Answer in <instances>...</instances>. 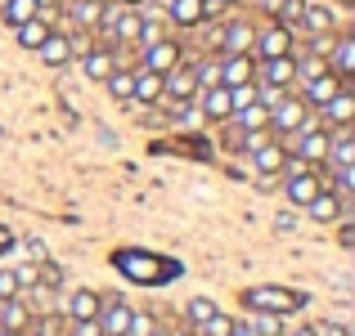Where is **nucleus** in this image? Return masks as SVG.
Wrapping results in <instances>:
<instances>
[{
  "mask_svg": "<svg viewBox=\"0 0 355 336\" xmlns=\"http://www.w3.org/2000/svg\"><path fill=\"white\" fill-rule=\"evenodd\" d=\"M72 336H104V332H99V319H86V323H72Z\"/></svg>",
  "mask_w": 355,
  "mask_h": 336,
  "instance_id": "38",
  "label": "nucleus"
},
{
  "mask_svg": "<svg viewBox=\"0 0 355 336\" xmlns=\"http://www.w3.org/2000/svg\"><path fill=\"white\" fill-rule=\"evenodd\" d=\"M171 336H198V332H171Z\"/></svg>",
  "mask_w": 355,
  "mask_h": 336,
  "instance_id": "48",
  "label": "nucleus"
},
{
  "mask_svg": "<svg viewBox=\"0 0 355 336\" xmlns=\"http://www.w3.org/2000/svg\"><path fill=\"white\" fill-rule=\"evenodd\" d=\"M184 314H189V323L198 328V323H207L211 314H216V301H207V296H193V301L184 305Z\"/></svg>",
  "mask_w": 355,
  "mask_h": 336,
  "instance_id": "32",
  "label": "nucleus"
},
{
  "mask_svg": "<svg viewBox=\"0 0 355 336\" xmlns=\"http://www.w3.org/2000/svg\"><path fill=\"white\" fill-rule=\"evenodd\" d=\"M211 5H220V9H230V5H239V0H211Z\"/></svg>",
  "mask_w": 355,
  "mask_h": 336,
  "instance_id": "44",
  "label": "nucleus"
},
{
  "mask_svg": "<svg viewBox=\"0 0 355 336\" xmlns=\"http://www.w3.org/2000/svg\"><path fill=\"white\" fill-rule=\"evenodd\" d=\"M32 336H63V328H68V319L63 314H32Z\"/></svg>",
  "mask_w": 355,
  "mask_h": 336,
  "instance_id": "30",
  "label": "nucleus"
},
{
  "mask_svg": "<svg viewBox=\"0 0 355 336\" xmlns=\"http://www.w3.org/2000/svg\"><path fill=\"white\" fill-rule=\"evenodd\" d=\"M14 274H18V287H36V265H23Z\"/></svg>",
  "mask_w": 355,
  "mask_h": 336,
  "instance_id": "40",
  "label": "nucleus"
},
{
  "mask_svg": "<svg viewBox=\"0 0 355 336\" xmlns=\"http://www.w3.org/2000/svg\"><path fill=\"white\" fill-rule=\"evenodd\" d=\"M279 5H284V0H261V9H266L270 18H279Z\"/></svg>",
  "mask_w": 355,
  "mask_h": 336,
  "instance_id": "42",
  "label": "nucleus"
},
{
  "mask_svg": "<svg viewBox=\"0 0 355 336\" xmlns=\"http://www.w3.org/2000/svg\"><path fill=\"white\" fill-rule=\"evenodd\" d=\"M198 95V77H193V63H175L162 77V99H193Z\"/></svg>",
  "mask_w": 355,
  "mask_h": 336,
  "instance_id": "8",
  "label": "nucleus"
},
{
  "mask_svg": "<svg viewBox=\"0 0 355 336\" xmlns=\"http://www.w3.org/2000/svg\"><path fill=\"white\" fill-rule=\"evenodd\" d=\"M306 86V95H302V104L306 108H324L333 95L342 90V77H333V72H320V77H311V81H302Z\"/></svg>",
  "mask_w": 355,
  "mask_h": 336,
  "instance_id": "14",
  "label": "nucleus"
},
{
  "mask_svg": "<svg viewBox=\"0 0 355 336\" xmlns=\"http://www.w3.org/2000/svg\"><path fill=\"white\" fill-rule=\"evenodd\" d=\"M166 23L198 27V23H207V9H202V0H166Z\"/></svg>",
  "mask_w": 355,
  "mask_h": 336,
  "instance_id": "15",
  "label": "nucleus"
},
{
  "mask_svg": "<svg viewBox=\"0 0 355 336\" xmlns=\"http://www.w3.org/2000/svg\"><path fill=\"white\" fill-rule=\"evenodd\" d=\"M279 54H293V27L288 23L266 27V32H257V41H252V59H279Z\"/></svg>",
  "mask_w": 355,
  "mask_h": 336,
  "instance_id": "5",
  "label": "nucleus"
},
{
  "mask_svg": "<svg viewBox=\"0 0 355 336\" xmlns=\"http://www.w3.org/2000/svg\"><path fill=\"white\" fill-rule=\"evenodd\" d=\"M9 247H14V233H9L5 224H0V251H9Z\"/></svg>",
  "mask_w": 355,
  "mask_h": 336,
  "instance_id": "41",
  "label": "nucleus"
},
{
  "mask_svg": "<svg viewBox=\"0 0 355 336\" xmlns=\"http://www.w3.org/2000/svg\"><path fill=\"white\" fill-rule=\"evenodd\" d=\"M9 296H23V287H18L14 269H0V301H9Z\"/></svg>",
  "mask_w": 355,
  "mask_h": 336,
  "instance_id": "37",
  "label": "nucleus"
},
{
  "mask_svg": "<svg viewBox=\"0 0 355 336\" xmlns=\"http://www.w3.org/2000/svg\"><path fill=\"white\" fill-rule=\"evenodd\" d=\"M104 86H108V95H113V99H126V104H130V90H135V68H113L104 77Z\"/></svg>",
  "mask_w": 355,
  "mask_h": 336,
  "instance_id": "26",
  "label": "nucleus"
},
{
  "mask_svg": "<svg viewBox=\"0 0 355 336\" xmlns=\"http://www.w3.org/2000/svg\"><path fill=\"white\" fill-rule=\"evenodd\" d=\"M130 314H135V310H130L121 296H108V301L99 305V314H95V319H99V332H104V336H126Z\"/></svg>",
  "mask_w": 355,
  "mask_h": 336,
  "instance_id": "7",
  "label": "nucleus"
},
{
  "mask_svg": "<svg viewBox=\"0 0 355 336\" xmlns=\"http://www.w3.org/2000/svg\"><path fill=\"white\" fill-rule=\"evenodd\" d=\"M302 27H306L311 36L333 32V9H329V5H311V0H306V9H302Z\"/></svg>",
  "mask_w": 355,
  "mask_h": 336,
  "instance_id": "24",
  "label": "nucleus"
},
{
  "mask_svg": "<svg viewBox=\"0 0 355 336\" xmlns=\"http://www.w3.org/2000/svg\"><path fill=\"white\" fill-rule=\"evenodd\" d=\"M329 72H333V77H342V81L355 72V36H338V41H333V50H329Z\"/></svg>",
  "mask_w": 355,
  "mask_h": 336,
  "instance_id": "18",
  "label": "nucleus"
},
{
  "mask_svg": "<svg viewBox=\"0 0 355 336\" xmlns=\"http://www.w3.org/2000/svg\"><path fill=\"white\" fill-rule=\"evenodd\" d=\"M148 336H171V332H162V328H153V332H148Z\"/></svg>",
  "mask_w": 355,
  "mask_h": 336,
  "instance_id": "45",
  "label": "nucleus"
},
{
  "mask_svg": "<svg viewBox=\"0 0 355 336\" xmlns=\"http://www.w3.org/2000/svg\"><path fill=\"white\" fill-rule=\"evenodd\" d=\"M157 323H153V314H130V323H126V336H148Z\"/></svg>",
  "mask_w": 355,
  "mask_h": 336,
  "instance_id": "36",
  "label": "nucleus"
},
{
  "mask_svg": "<svg viewBox=\"0 0 355 336\" xmlns=\"http://www.w3.org/2000/svg\"><path fill=\"white\" fill-rule=\"evenodd\" d=\"M14 36H18V45H23V50H41V41L50 36V23L36 14V18H27V23H18Z\"/></svg>",
  "mask_w": 355,
  "mask_h": 336,
  "instance_id": "23",
  "label": "nucleus"
},
{
  "mask_svg": "<svg viewBox=\"0 0 355 336\" xmlns=\"http://www.w3.org/2000/svg\"><path fill=\"white\" fill-rule=\"evenodd\" d=\"M113 68H117L113 50H86V54H81V72H86L90 81H104Z\"/></svg>",
  "mask_w": 355,
  "mask_h": 336,
  "instance_id": "22",
  "label": "nucleus"
},
{
  "mask_svg": "<svg viewBox=\"0 0 355 336\" xmlns=\"http://www.w3.org/2000/svg\"><path fill=\"white\" fill-rule=\"evenodd\" d=\"M252 41H257V27L252 23H220V54H252Z\"/></svg>",
  "mask_w": 355,
  "mask_h": 336,
  "instance_id": "9",
  "label": "nucleus"
},
{
  "mask_svg": "<svg viewBox=\"0 0 355 336\" xmlns=\"http://www.w3.org/2000/svg\"><path fill=\"white\" fill-rule=\"evenodd\" d=\"M99 305H104V296H99V292L77 287V292L68 296V305H63V319H68V323H86V319H95V314H99Z\"/></svg>",
  "mask_w": 355,
  "mask_h": 336,
  "instance_id": "10",
  "label": "nucleus"
},
{
  "mask_svg": "<svg viewBox=\"0 0 355 336\" xmlns=\"http://www.w3.org/2000/svg\"><path fill=\"white\" fill-rule=\"evenodd\" d=\"M248 328L257 336H284V314H266V310H252Z\"/></svg>",
  "mask_w": 355,
  "mask_h": 336,
  "instance_id": "28",
  "label": "nucleus"
},
{
  "mask_svg": "<svg viewBox=\"0 0 355 336\" xmlns=\"http://www.w3.org/2000/svg\"><path fill=\"white\" fill-rule=\"evenodd\" d=\"M257 81H261V86H279V90H288V86L297 81V54L261 59V63H257Z\"/></svg>",
  "mask_w": 355,
  "mask_h": 336,
  "instance_id": "6",
  "label": "nucleus"
},
{
  "mask_svg": "<svg viewBox=\"0 0 355 336\" xmlns=\"http://www.w3.org/2000/svg\"><path fill=\"white\" fill-rule=\"evenodd\" d=\"M284 162H288V153H284V144H275V139H266V144L252 148V166H257L261 175H279Z\"/></svg>",
  "mask_w": 355,
  "mask_h": 336,
  "instance_id": "19",
  "label": "nucleus"
},
{
  "mask_svg": "<svg viewBox=\"0 0 355 336\" xmlns=\"http://www.w3.org/2000/svg\"><path fill=\"white\" fill-rule=\"evenodd\" d=\"M36 54H41V63H50V68H68V63H72V45H68L63 32H50Z\"/></svg>",
  "mask_w": 355,
  "mask_h": 336,
  "instance_id": "20",
  "label": "nucleus"
},
{
  "mask_svg": "<svg viewBox=\"0 0 355 336\" xmlns=\"http://www.w3.org/2000/svg\"><path fill=\"white\" fill-rule=\"evenodd\" d=\"M230 336H257V332H252L248 323H234V328H230Z\"/></svg>",
  "mask_w": 355,
  "mask_h": 336,
  "instance_id": "43",
  "label": "nucleus"
},
{
  "mask_svg": "<svg viewBox=\"0 0 355 336\" xmlns=\"http://www.w3.org/2000/svg\"><path fill=\"white\" fill-rule=\"evenodd\" d=\"M117 5H144V0H117Z\"/></svg>",
  "mask_w": 355,
  "mask_h": 336,
  "instance_id": "46",
  "label": "nucleus"
},
{
  "mask_svg": "<svg viewBox=\"0 0 355 336\" xmlns=\"http://www.w3.org/2000/svg\"><path fill=\"white\" fill-rule=\"evenodd\" d=\"M113 265L130 283H144V287H162V283H171V278H180V265L166 260V256H153V251H117Z\"/></svg>",
  "mask_w": 355,
  "mask_h": 336,
  "instance_id": "1",
  "label": "nucleus"
},
{
  "mask_svg": "<svg viewBox=\"0 0 355 336\" xmlns=\"http://www.w3.org/2000/svg\"><path fill=\"white\" fill-rule=\"evenodd\" d=\"M315 336H351L342 323H315Z\"/></svg>",
  "mask_w": 355,
  "mask_h": 336,
  "instance_id": "39",
  "label": "nucleus"
},
{
  "mask_svg": "<svg viewBox=\"0 0 355 336\" xmlns=\"http://www.w3.org/2000/svg\"><path fill=\"white\" fill-rule=\"evenodd\" d=\"M104 18V0H72V23L86 32V27H99Z\"/></svg>",
  "mask_w": 355,
  "mask_h": 336,
  "instance_id": "25",
  "label": "nucleus"
},
{
  "mask_svg": "<svg viewBox=\"0 0 355 336\" xmlns=\"http://www.w3.org/2000/svg\"><path fill=\"white\" fill-rule=\"evenodd\" d=\"M230 328H234V319H230V314H211L207 323H198V336H230Z\"/></svg>",
  "mask_w": 355,
  "mask_h": 336,
  "instance_id": "33",
  "label": "nucleus"
},
{
  "mask_svg": "<svg viewBox=\"0 0 355 336\" xmlns=\"http://www.w3.org/2000/svg\"><path fill=\"white\" fill-rule=\"evenodd\" d=\"M248 310H266V314H297L306 305L302 292H288V287H248L243 292Z\"/></svg>",
  "mask_w": 355,
  "mask_h": 336,
  "instance_id": "2",
  "label": "nucleus"
},
{
  "mask_svg": "<svg viewBox=\"0 0 355 336\" xmlns=\"http://www.w3.org/2000/svg\"><path fill=\"white\" fill-rule=\"evenodd\" d=\"M351 121H355V95H351V90H338V95L320 108V126L338 130V126H351Z\"/></svg>",
  "mask_w": 355,
  "mask_h": 336,
  "instance_id": "12",
  "label": "nucleus"
},
{
  "mask_svg": "<svg viewBox=\"0 0 355 336\" xmlns=\"http://www.w3.org/2000/svg\"><path fill=\"white\" fill-rule=\"evenodd\" d=\"M302 9H306V0H284V5H279V18H275V23H288V27L302 23Z\"/></svg>",
  "mask_w": 355,
  "mask_h": 336,
  "instance_id": "35",
  "label": "nucleus"
},
{
  "mask_svg": "<svg viewBox=\"0 0 355 336\" xmlns=\"http://www.w3.org/2000/svg\"><path fill=\"white\" fill-rule=\"evenodd\" d=\"M257 81V59L252 54H225L220 63V86H248Z\"/></svg>",
  "mask_w": 355,
  "mask_h": 336,
  "instance_id": "13",
  "label": "nucleus"
},
{
  "mask_svg": "<svg viewBox=\"0 0 355 336\" xmlns=\"http://www.w3.org/2000/svg\"><path fill=\"white\" fill-rule=\"evenodd\" d=\"M27 323H32V310L18 296L0 301V332H27Z\"/></svg>",
  "mask_w": 355,
  "mask_h": 336,
  "instance_id": "21",
  "label": "nucleus"
},
{
  "mask_svg": "<svg viewBox=\"0 0 355 336\" xmlns=\"http://www.w3.org/2000/svg\"><path fill=\"white\" fill-rule=\"evenodd\" d=\"M311 121V108L302 104V99H293V95H284L275 108H270V130L275 135H293L297 126H306Z\"/></svg>",
  "mask_w": 355,
  "mask_h": 336,
  "instance_id": "3",
  "label": "nucleus"
},
{
  "mask_svg": "<svg viewBox=\"0 0 355 336\" xmlns=\"http://www.w3.org/2000/svg\"><path fill=\"white\" fill-rule=\"evenodd\" d=\"M41 9H36V0H5V9H0V18H5L9 27L27 23V18H36Z\"/></svg>",
  "mask_w": 355,
  "mask_h": 336,
  "instance_id": "29",
  "label": "nucleus"
},
{
  "mask_svg": "<svg viewBox=\"0 0 355 336\" xmlns=\"http://www.w3.org/2000/svg\"><path fill=\"white\" fill-rule=\"evenodd\" d=\"M162 99V72H148V68H135V90H130V104L148 108Z\"/></svg>",
  "mask_w": 355,
  "mask_h": 336,
  "instance_id": "16",
  "label": "nucleus"
},
{
  "mask_svg": "<svg viewBox=\"0 0 355 336\" xmlns=\"http://www.w3.org/2000/svg\"><path fill=\"white\" fill-rule=\"evenodd\" d=\"M198 112L207 121H230V112H234V104H230V86H211V90H198Z\"/></svg>",
  "mask_w": 355,
  "mask_h": 336,
  "instance_id": "11",
  "label": "nucleus"
},
{
  "mask_svg": "<svg viewBox=\"0 0 355 336\" xmlns=\"http://www.w3.org/2000/svg\"><path fill=\"white\" fill-rule=\"evenodd\" d=\"M0 9H5V0H0Z\"/></svg>",
  "mask_w": 355,
  "mask_h": 336,
  "instance_id": "49",
  "label": "nucleus"
},
{
  "mask_svg": "<svg viewBox=\"0 0 355 336\" xmlns=\"http://www.w3.org/2000/svg\"><path fill=\"white\" fill-rule=\"evenodd\" d=\"M320 72H329V59H324V54H302V59H297V81H311V77H320Z\"/></svg>",
  "mask_w": 355,
  "mask_h": 336,
  "instance_id": "31",
  "label": "nucleus"
},
{
  "mask_svg": "<svg viewBox=\"0 0 355 336\" xmlns=\"http://www.w3.org/2000/svg\"><path fill=\"white\" fill-rule=\"evenodd\" d=\"M175 63H184V50H180V41L175 36H162V41H153V45H144V59H139V68H148V72H171Z\"/></svg>",
  "mask_w": 355,
  "mask_h": 336,
  "instance_id": "4",
  "label": "nucleus"
},
{
  "mask_svg": "<svg viewBox=\"0 0 355 336\" xmlns=\"http://www.w3.org/2000/svg\"><path fill=\"white\" fill-rule=\"evenodd\" d=\"M193 77H198V90L220 86V63H193Z\"/></svg>",
  "mask_w": 355,
  "mask_h": 336,
  "instance_id": "34",
  "label": "nucleus"
},
{
  "mask_svg": "<svg viewBox=\"0 0 355 336\" xmlns=\"http://www.w3.org/2000/svg\"><path fill=\"white\" fill-rule=\"evenodd\" d=\"M0 336H27V332H0Z\"/></svg>",
  "mask_w": 355,
  "mask_h": 336,
  "instance_id": "47",
  "label": "nucleus"
},
{
  "mask_svg": "<svg viewBox=\"0 0 355 336\" xmlns=\"http://www.w3.org/2000/svg\"><path fill=\"white\" fill-rule=\"evenodd\" d=\"M230 117L239 121L243 130H270V108H261V104H248V108H234Z\"/></svg>",
  "mask_w": 355,
  "mask_h": 336,
  "instance_id": "27",
  "label": "nucleus"
},
{
  "mask_svg": "<svg viewBox=\"0 0 355 336\" xmlns=\"http://www.w3.org/2000/svg\"><path fill=\"white\" fill-rule=\"evenodd\" d=\"M342 211H347V207H342V198H338V193H329V189H320L311 202H306V216H311V220H320V224L342 220Z\"/></svg>",
  "mask_w": 355,
  "mask_h": 336,
  "instance_id": "17",
  "label": "nucleus"
}]
</instances>
